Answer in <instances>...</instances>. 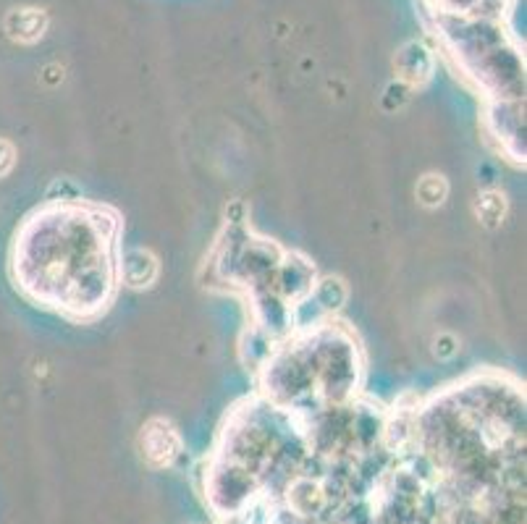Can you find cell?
<instances>
[{
	"mask_svg": "<svg viewBox=\"0 0 527 524\" xmlns=\"http://www.w3.org/2000/svg\"><path fill=\"white\" fill-rule=\"evenodd\" d=\"M121 215L87 200H53L27 215L11 247L16 291L69 323H95L121 283Z\"/></svg>",
	"mask_w": 527,
	"mask_h": 524,
	"instance_id": "6da1fadb",
	"label": "cell"
},
{
	"mask_svg": "<svg viewBox=\"0 0 527 524\" xmlns=\"http://www.w3.org/2000/svg\"><path fill=\"white\" fill-rule=\"evenodd\" d=\"M362 380L360 344L349 331L318 328L278 346L263 373V399L273 407L328 412L352 404Z\"/></svg>",
	"mask_w": 527,
	"mask_h": 524,
	"instance_id": "7a4b0ae2",
	"label": "cell"
},
{
	"mask_svg": "<svg viewBox=\"0 0 527 524\" xmlns=\"http://www.w3.org/2000/svg\"><path fill=\"white\" fill-rule=\"evenodd\" d=\"M486 131L514 166H525V100H488Z\"/></svg>",
	"mask_w": 527,
	"mask_h": 524,
	"instance_id": "3957f363",
	"label": "cell"
},
{
	"mask_svg": "<svg viewBox=\"0 0 527 524\" xmlns=\"http://www.w3.org/2000/svg\"><path fill=\"white\" fill-rule=\"evenodd\" d=\"M45 24H48L45 14H40L37 8H19L6 21L8 35L19 42H35L45 32Z\"/></svg>",
	"mask_w": 527,
	"mask_h": 524,
	"instance_id": "277c9868",
	"label": "cell"
},
{
	"mask_svg": "<svg viewBox=\"0 0 527 524\" xmlns=\"http://www.w3.org/2000/svg\"><path fill=\"white\" fill-rule=\"evenodd\" d=\"M14 163H16L14 145H11V142H6V139H0V179H3L6 173H11Z\"/></svg>",
	"mask_w": 527,
	"mask_h": 524,
	"instance_id": "5b68a950",
	"label": "cell"
}]
</instances>
